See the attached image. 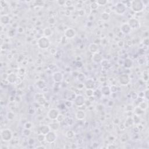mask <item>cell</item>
I'll list each match as a JSON object with an SVG mask.
<instances>
[{"label":"cell","mask_w":149,"mask_h":149,"mask_svg":"<svg viewBox=\"0 0 149 149\" xmlns=\"http://www.w3.org/2000/svg\"><path fill=\"white\" fill-rule=\"evenodd\" d=\"M139 107L140 108H141L142 110H143V111H144V110H146L147 109V104L146 102H144V101H143V102H141L139 104Z\"/></svg>","instance_id":"f1b7e54d"},{"label":"cell","mask_w":149,"mask_h":149,"mask_svg":"<svg viewBox=\"0 0 149 149\" xmlns=\"http://www.w3.org/2000/svg\"><path fill=\"white\" fill-rule=\"evenodd\" d=\"M89 50L90 52L93 54H96L98 52V47L95 43L91 44L89 47Z\"/></svg>","instance_id":"9a60e30c"},{"label":"cell","mask_w":149,"mask_h":149,"mask_svg":"<svg viewBox=\"0 0 149 149\" xmlns=\"http://www.w3.org/2000/svg\"><path fill=\"white\" fill-rule=\"evenodd\" d=\"M143 80H144V81L147 82L148 81V79H149V75H148V72H147V71H145V72H144V73H143Z\"/></svg>","instance_id":"e575fe53"},{"label":"cell","mask_w":149,"mask_h":149,"mask_svg":"<svg viewBox=\"0 0 149 149\" xmlns=\"http://www.w3.org/2000/svg\"><path fill=\"white\" fill-rule=\"evenodd\" d=\"M81 11H83V12H84V11H83V10H80V11H79V12H81ZM79 15H80V16H83V15H84V13H79Z\"/></svg>","instance_id":"b9f144b4"},{"label":"cell","mask_w":149,"mask_h":149,"mask_svg":"<svg viewBox=\"0 0 149 149\" xmlns=\"http://www.w3.org/2000/svg\"><path fill=\"white\" fill-rule=\"evenodd\" d=\"M84 86H85L86 89H93L95 86V83L92 79H89L87 80L84 83Z\"/></svg>","instance_id":"e0dca14e"},{"label":"cell","mask_w":149,"mask_h":149,"mask_svg":"<svg viewBox=\"0 0 149 149\" xmlns=\"http://www.w3.org/2000/svg\"><path fill=\"white\" fill-rule=\"evenodd\" d=\"M36 96H37V98H36V100H37V101H38V103H39V104H43L45 103V99H44V98L43 97L42 94H37Z\"/></svg>","instance_id":"484cf974"},{"label":"cell","mask_w":149,"mask_h":149,"mask_svg":"<svg viewBox=\"0 0 149 149\" xmlns=\"http://www.w3.org/2000/svg\"><path fill=\"white\" fill-rule=\"evenodd\" d=\"M65 5H66V6H68V7H69V6H71L72 5V2L71 1H65Z\"/></svg>","instance_id":"f35d334b"},{"label":"cell","mask_w":149,"mask_h":149,"mask_svg":"<svg viewBox=\"0 0 149 149\" xmlns=\"http://www.w3.org/2000/svg\"><path fill=\"white\" fill-rule=\"evenodd\" d=\"M43 33H44V36H45V37H48L52 35V30H51V29L50 28V27H46V28L44 29V31H43Z\"/></svg>","instance_id":"603a6c76"},{"label":"cell","mask_w":149,"mask_h":149,"mask_svg":"<svg viewBox=\"0 0 149 149\" xmlns=\"http://www.w3.org/2000/svg\"><path fill=\"white\" fill-rule=\"evenodd\" d=\"M36 148H37V149H40V148H41V149H45V147H44V146H37V147H36Z\"/></svg>","instance_id":"7bdbcfd3"},{"label":"cell","mask_w":149,"mask_h":149,"mask_svg":"<svg viewBox=\"0 0 149 149\" xmlns=\"http://www.w3.org/2000/svg\"><path fill=\"white\" fill-rule=\"evenodd\" d=\"M12 132L9 129H4L1 131V139L4 142H9L12 138Z\"/></svg>","instance_id":"3957f363"},{"label":"cell","mask_w":149,"mask_h":149,"mask_svg":"<svg viewBox=\"0 0 149 149\" xmlns=\"http://www.w3.org/2000/svg\"><path fill=\"white\" fill-rule=\"evenodd\" d=\"M74 103L78 107H82L84 104V97L82 95H78L75 98Z\"/></svg>","instance_id":"9c48e42d"},{"label":"cell","mask_w":149,"mask_h":149,"mask_svg":"<svg viewBox=\"0 0 149 149\" xmlns=\"http://www.w3.org/2000/svg\"><path fill=\"white\" fill-rule=\"evenodd\" d=\"M39 130L40 133L45 135L51 130V129H50L49 125H43L40 127Z\"/></svg>","instance_id":"4fadbf2b"},{"label":"cell","mask_w":149,"mask_h":149,"mask_svg":"<svg viewBox=\"0 0 149 149\" xmlns=\"http://www.w3.org/2000/svg\"><path fill=\"white\" fill-rule=\"evenodd\" d=\"M75 132L72 130H68L66 133V137L68 139H72L75 136Z\"/></svg>","instance_id":"4316f807"},{"label":"cell","mask_w":149,"mask_h":149,"mask_svg":"<svg viewBox=\"0 0 149 149\" xmlns=\"http://www.w3.org/2000/svg\"><path fill=\"white\" fill-rule=\"evenodd\" d=\"M57 139V135L55 132L50 130L48 133L45 135V140L47 143H54Z\"/></svg>","instance_id":"5b68a950"},{"label":"cell","mask_w":149,"mask_h":149,"mask_svg":"<svg viewBox=\"0 0 149 149\" xmlns=\"http://www.w3.org/2000/svg\"><path fill=\"white\" fill-rule=\"evenodd\" d=\"M32 124L31 122H26V123H25V129H30V128H32Z\"/></svg>","instance_id":"8d00e7d4"},{"label":"cell","mask_w":149,"mask_h":149,"mask_svg":"<svg viewBox=\"0 0 149 149\" xmlns=\"http://www.w3.org/2000/svg\"><path fill=\"white\" fill-rule=\"evenodd\" d=\"M10 21V18L8 15H5L1 16V23L2 25H7Z\"/></svg>","instance_id":"44dd1931"},{"label":"cell","mask_w":149,"mask_h":149,"mask_svg":"<svg viewBox=\"0 0 149 149\" xmlns=\"http://www.w3.org/2000/svg\"><path fill=\"white\" fill-rule=\"evenodd\" d=\"M76 35V31L72 28H68L65 31V37L68 39H72Z\"/></svg>","instance_id":"30bf717a"},{"label":"cell","mask_w":149,"mask_h":149,"mask_svg":"<svg viewBox=\"0 0 149 149\" xmlns=\"http://www.w3.org/2000/svg\"><path fill=\"white\" fill-rule=\"evenodd\" d=\"M64 119V115H62V114H59V115H58V117L57 118V119H56V120H57V121L58 122H62V121H63Z\"/></svg>","instance_id":"836d02e7"},{"label":"cell","mask_w":149,"mask_h":149,"mask_svg":"<svg viewBox=\"0 0 149 149\" xmlns=\"http://www.w3.org/2000/svg\"><path fill=\"white\" fill-rule=\"evenodd\" d=\"M111 90L108 86H104L101 89V93L104 96H109L111 94Z\"/></svg>","instance_id":"d6986e66"},{"label":"cell","mask_w":149,"mask_h":149,"mask_svg":"<svg viewBox=\"0 0 149 149\" xmlns=\"http://www.w3.org/2000/svg\"><path fill=\"white\" fill-rule=\"evenodd\" d=\"M103 60V57L99 53L94 54L93 57V61L96 63H100Z\"/></svg>","instance_id":"ac0fdd59"},{"label":"cell","mask_w":149,"mask_h":149,"mask_svg":"<svg viewBox=\"0 0 149 149\" xmlns=\"http://www.w3.org/2000/svg\"><path fill=\"white\" fill-rule=\"evenodd\" d=\"M128 24L131 29H137L140 27V23L137 19L135 18H132L129 19Z\"/></svg>","instance_id":"ba28073f"},{"label":"cell","mask_w":149,"mask_h":149,"mask_svg":"<svg viewBox=\"0 0 149 149\" xmlns=\"http://www.w3.org/2000/svg\"><path fill=\"white\" fill-rule=\"evenodd\" d=\"M8 118L9 119V120H12L15 117V115L13 112H9L8 113Z\"/></svg>","instance_id":"d590c367"},{"label":"cell","mask_w":149,"mask_h":149,"mask_svg":"<svg viewBox=\"0 0 149 149\" xmlns=\"http://www.w3.org/2000/svg\"><path fill=\"white\" fill-rule=\"evenodd\" d=\"M98 7V5L97 4V2H93L92 4H91V5H90V8H91V9H93V10H96V9H97V8Z\"/></svg>","instance_id":"1f68e13d"},{"label":"cell","mask_w":149,"mask_h":149,"mask_svg":"<svg viewBox=\"0 0 149 149\" xmlns=\"http://www.w3.org/2000/svg\"><path fill=\"white\" fill-rule=\"evenodd\" d=\"M65 1H58V3L60 5H63L65 4Z\"/></svg>","instance_id":"60d3db41"},{"label":"cell","mask_w":149,"mask_h":149,"mask_svg":"<svg viewBox=\"0 0 149 149\" xmlns=\"http://www.w3.org/2000/svg\"><path fill=\"white\" fill-rule=\"evenodd\" d=\"M36 86H37V87H38V88H39L40 89H43L46 87V84H45V83L44 82V80H41L37 82V83H36Z\"/></svg>","instance_id":"cb8c5ba5"},{"label":"cell","mask_w":149,"mask_h":149,"mask_svg":"<svg viewBox=\"0 0 149 149\" xmlns=\"http://www.w3.org/2000/svg\"><path fill=\"white\" fill-rule=\"evenodd\" d=\"M148 93H149V90H146V91L144 93V96L146 97V99L148 100L149 99V96H148Z\"/></svg>","instance_id":"ab89813d"},{"label":"cell","mask_w":149,"mask_h":149,"mask_svg":"<svg viewBox=\"0 0 149 149\" xmlns=\"http://www.w3.org/2000/svg\"><path fill=\"white\" fill-rule=\"evenodd\" d=\"M130 82V77L128 75L123 74L119 77V82L121 85L126 86L129 84Z\"/></svg>","instance_id":"52a82bcc"},{"label":"cell","mask_w":149,"mask_h":149,"mask_svg":"<svg viewBox=\"0 0 149 149\" xmlns=\"http://www.w3.org/2000/svg\"><path fill=\"white\" fill-rule=\"evenodd\" d=\"M96 2L98 5H104L107 3V1L105 0H98V1H96Z\"/></svg>","instance_id":"d6a6232c"},{"label":"cell","mask_w":149,"mask_h":149,"mask_svg":"<svg viewBox=\"0 0 149 149\" xmlns=\"http://www.w3.org/2000/svg\"><path fill=\"white\" fill-rule=\"evenodd\" d=\"M126 5L122 2H118L115 5V11L117 14L122 15L126 12Z\"/></svg>","instance_id":"277c9868"},{"label":"cell","mask_w":149,"mask_h":149,"mask_svg":"<svg viewBox=\"0 0 149 149\" xmlns=\"http://www.w3.org/2000/svg\"><path fill=\"white\" fill-rule=\"evenodd\" d=\"M49 126L51 130H52V131H56V130H58L59 128V122H52V123H50L49 125Z\"/></svg>","instance_id":"ffe728a7"},{"label":"cell","mask_w":149,"mask_h":149,"mask_svg":"<svg viewBox=\"0 0 149 149\" xmlns=\"http://www.w3.org/2000/svg\"><path fill=\"white\" fill-rule=\"evenodd\" d=\"M128 140V134H126V133H125V134H123L122 136H121V141L122 142V143H125Z\"/></svg>","instance_id":"f546056e"},{"label":"cell","mask_w":149,"mask_h":149,"mask_svg":"<svg viewBox=\"0 0 149 149\" xmlns=\"http://www.w3.org/2000/svg\"><path fill=\"white\" fill-rule=\"evenodd\" d=\"M37 45L41 49L45 50L48 48L50 45V41L48 37H42L39 39L37 41Z\"/></svg>","instance_id":"7a4b0ae2"},{"label":"cell","mask_w":149,"mask_h":149,"mask_svg":"<svg viewBox=\"0 0 149 149\" xmlns=\"http://www.w3.org/2000/svg\"><path fill=\"white\" fill-rule=\"evenodd\" d=\"M8 82L10 83H13L17 80V76H16V74L12 73L9 74L7 76V79Z\"/></svg>","instance_id":"2e32d148"},{"label":"cell","mask_w":149,"mask_h":149,"mask_svg":"<svg viewBox=\"0 0 149 149\" xmlns=\"http://www.w3.org/2000/svg\"><path fill=\"white\" fill-rule=\"evenodd\" d=\"M130 7L135 12H140L144 9V4L142 1L135 0L130 2Z\"/></svg>","instance_id":"6da1fadb"},{"label":"cell","mask_w":149,"mask_h":149,"mask_svg":"<svg viewBox=\"0 0 149 149\" xmlns=\"http://www.w3.org/2000/svg\"><path fill=\"white\" fill-rule=\"evenodd\" d=\"M59 114V112L58 110L56 108H51L48 112L47 115H48V117L51 120H56Z\"/></svg>","instance_id":"8992f818"},{"label":"cell","mask_w":149,"mask_h":149,"mask_svg":"<svg viewBox=\"0 0 149 149\" xmlns=\"http://www.w3.org/2000/svg\"><path fill=\"white\" fill-rule=\"evenodd\" d=\"M123 65H124V66L126 68H130L133 65V62H132V59H129V58H127L124 61V63H123Z\"/></svg>","instance_id":"7402d4cb"},{"label":"cell","mask_w":149,"mask_h":149,"mask_svg":"<svg viewBox=\"0 0 149 149\" xmlns=\"http://www.w3.org/2000/svg\"><path fill=\"white\" fill-rule=\"evenodd\" d=\"M52 78H53L54 82L58 83V82L62 81V79H63V75L61 72H56L52 75Z\"/></svg>","instance_id":"7c38bea8"},{"label":"cell","mask_w":149,"mask_h":149,"mask_svg":"<svg viewBox=\"0 0 149 149\" xmlns=\"http://www.w3.org/2000/svg\"><path fill=\"white\" fill-rule=\"evenodd\" d=\"M76 119L78 120H83L86 117V114L83 110H79L75 114Z\"/></svg>","instance_id":"5bb4252c"},{"label":"cell","mask_w":149,"mask_h":149,"mask_svg":"<svg viewBox=\"0 0 149 149\" xmlns=\"http://www.w3.org/2000/svg\"><path fill=\"white\" fill-rule=\"evenodd\" d=\"M37 140L40 142H44V140H45V135L40 133V135H39L38 136H37Z\"/></svg>","instance_id":"4dcf8cb0"},{"label":"cell","mask_w":149,"mask_h":149,"mask_svg":"<svg viewBox=\"0 0 149 149\" xmlns=\"http://www.w3.org/2000/svg\"><path fill=\"white\" fill-rule=\"evenodd\" d=\"M121 32L123 34H129L131 32V29L128 23H123L121 26Z\"/></svg>","instance_id":"8fae6325"},{"label":"cell","mask_w":149,"mask_h":149,"mask_svg":"<svg viewBox=\"0 0 149 149\" xmlns=\"http://www.w3.org/2000/svg\"><path fill=\"white\" fill-rule=\"evenodd\" d=\"M110 15L109 13H107V12H104L102 13L101 15V19L104 21H108L110 20Z\"/></svg>","instance_id":"d4e9b609"},{"label":"cell","mask_w":149,"mask_h":149,"mask_svg":"<svg viewBox=\"0 0 149 149\" xmlns=\"http://www.w3.org/2000/svg\"><path fill=\"white\" fill-rule=\"evenodd\" d=\"M94 90L93 89H86V90L85 91V94L87 96V97H91L94 95Z\"/></svg>","instance_id":"83f0119b"},{"label":"cell","mask_w":149,"mask_h":149,"mask_svg":"<svg viewBox=\"0 0 149 149\" xmlns=\"http://www.w3.org/2000/svg\"><path fill=\"white\" fill-rule=\"evenodd\" d=\"M101 65H102V66H106L108 64V62L107 61V60H106V59H104V60L101 61Z\"/></svg>","instance_id":"74e56055"}]
</instances>
